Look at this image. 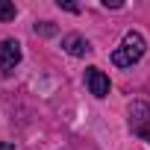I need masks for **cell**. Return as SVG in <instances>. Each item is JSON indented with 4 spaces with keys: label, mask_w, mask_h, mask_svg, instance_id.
Returning a JSON list of instances; mask_svg holds the SVG:
<instances>
[{
    "label": "cell",
    "mask_w": 150,
    "mask_h": 150,
    "mask_svg": "<svg viewBox=\"0 0 150 150\" xmlns=\"http://www.w3.org/2000/svg\"><path fill=\"white\" fill-rule=\"evenodd\" d=\"M144 50H147L144 35H141L138 30H129V33L121 38V44L112 50V65H115V68H132V65L141 62Z\"/></svg>",
    "instance_id": "obj_1"
},
{
    "label": "cell",
    "mask_w": 150,
    "mask_h": 150,
    "mask_svg": "<svg viewBox=\"0 0 150 150\" xmlns=\"http://www.w3.org/2000/svg\"><path fill=\"white\" fill-rule=\"evenodd\" d=\"M129 129H132V135H138L150 144V103H144V100L129 103Z\"/></svg>",
    "instance_id": "obj_2"
},
{
    "label": "cell",
    "mask_w": 150,
    "mask_h": 150,
    "mask_svg": "<svg viewBox=\"0 0 150 150\" xmlns=\"http://www.w3.org/2000/svg\"><path fill=\"white\" fill-rule=\"evenodd\" d=\"M24 59V50H21V41L18 38H3L0 41V71L3 74H12Z\"/></svg>",
    "instance_id": "obj_3"
},
{
    "label": "cell",
    "mask_w": 150,
    "mask_h": 150,
    "mask_svg": "<svg viewBox=\"0 0 150 150\" xmlns=\"http://www.w3.org/2000/svg\"><path fill=\"white\" fill-rule=\"evenodd\" d=\"M62 50L68 53V56H77V59H86L94 47H91V41L86 38V35H80V33H68V35H62Z\"/></svg>",
    "instance_id": "obj_4"
},
{
    "label": "cell",
    "mask_w": 150,
    "mask_h": 150,
    "mask_svg": "<svg viewBox=\"0 0 150 150\" xmlns=\"http://www.w3.org/2000/svg\"><path fill=\"white\" fill-rule=\"evenodd\" d=\"M86 86H88V91L97 97V100H103L106 94H109V88H112V83H109V77H106V74L100 71V68H88L86 71Z\"/></svg>",
    "instance_id": "obj_5"
},
{
    "label": "cell",
    "mask_w": 150,
    "mask_h": 150,
    "mask_svg": "<svg viewBox=\"0 0 150 150\" xmlns=\"http://www.w3.org/2000/svg\"><path fill=\"white\" fill-rule=\"evenodd\" d=\"M15 15H18L15 3H9V0H0V21H15Z\"/></svg>",
    "instance_id": "obj_6"
},
{
    "label": "cell",
    "mask_w": 150,
    "mask_h": 150,
    "mask_svg": "<svg viewBox=\"0 0 150 150\" xmlns=\"http://www.w3.org/2000/svg\"><path fill=\"white\" fill-rule=\"evenodd\" d=\"M35 33H38V35H53L56 27H53L50 21H41V24H35Z\"/></svg>",
    "instance_id": "obj_7"
},
{
    "label": "cell",
    "mask_w": 150,
    "mask_h": 150,
    "mask_svg": "<svg viewBox=\"0 0 150 150\" xmlns=\"http://www.w3.org/2000/svg\"><path fill=\"white\" fill-rule=\"evenodd\" d=\"M59 9H68V12H80L77 3H68V0H59Z\"/></svg>",
    "instance_id": "obj_8"
},
{
    "label": "cell",
    "mask_w": 150,
    "mask_h": 150,
    "mask_svg": "<svg viewBox=\"0 0 150 150\" xmlns=\"http://www.w3.org/2000/svg\"><path fill=\"white\" fill-rule=\"evenodd\" d=\"M0 150H15V144L12 141H0Z\"/></svg>",
    "instance_id": "obj_9"
}]
</instances>
